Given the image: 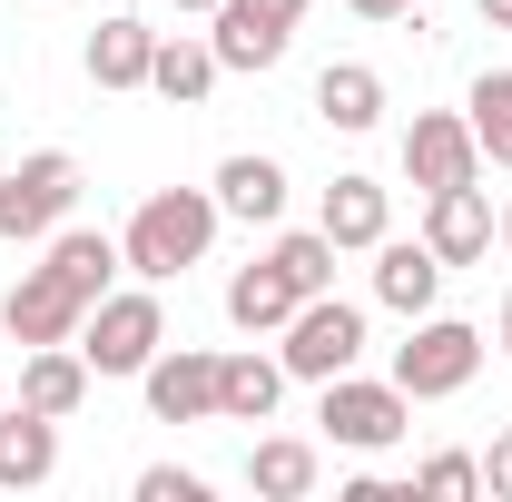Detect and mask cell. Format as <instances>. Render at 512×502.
Here are the masks:
<instances>
[{"label":"cell","mask_w":512,"mask_h":502,"mask_svg":"<svg viewBox=\"0 0 512 502\" xmlns=\"http://www.w3.org/2000/svg\"><path fill=\"white\" fill-rule=\"evenodd\" d=\"M207 247H217V188H148L138 217L119 227V266L148 276V286L207 266Z\"/></svg>","instance_id":"obj_1"},{"label":"cell","mask_w":512,"mask_h":502,"mask_svg":"<svg viewBox=\"0 0 512 502\" xmlns=\"http://www.w3.org/2000/svg\"><path fill=\"white\" fill-rule=\"evenodd\" d=\"M168 345V306H158V286L138 276V286H109L99 306L79 315V355H89V375H148V355Z\"/></svg>","instance_id":"obj_2"},{"label":"cell","mask_w":512,"mask_h":502,"mask_svg":"<svg viewBox=\"0 0 512 502\" xmlns=\"http://www.w3.org/2000/svg\"><path fill=\"white\" fill-rule=\"evenodd\" d=\"M316 424H325V443H345V453H394V443L414 434V394L394 375L375 384V375L345 365V375L316 384Z\"/></svg>","instance_id":"obj_3"},{"label":"cell","mask_w":512,"mask_h":502,"mask_svg":"<svg viewBox=\"0 0 512 502\" xmlns=\"http://www.w3.org/2000/svg\"><path fill=\"white\" fill-rule=\"evenodd\" d=\"M473 375H483V325H463V315H414V335L394 345V384L414 404H444Z\"/></svg>","instance_id":"obj_4"},{"label":"cell","mask_w":512,"mask_h":502,"mask_svg":"<svg viewBox=\"0 0 512 502\" xmlns=\"http://www.w3.org/2000/svg\"><path fill=\"white\" fill-rule=\"evenodd\" d=\"M69 207H79V158L69 148H30L10 178H0V237L10 247H40V237H60Z\"/></svg>","instance_id":"obj_5"},{"label":"cell","mask_w":512,"mask_h":502,"mask_svg":"<svg viewBox=\"0 0 512 502\" xmlns=\"http://www.w3.org/2000/svg\"><path fill=\"white\" fill-rule=\"evenodd\" d=\"M276 365H286V384H325V375H345V365H365V306H345L335 286L306 296V306L286 315Z\"/></svg>","instance_id":"obj_6"},{"label":"cell","mask_w":512,"mask_h":502,"mask_svg":"<svg viewBox=\"0 0 512 502\" xmlns=\"http://www.w3.org/2000/svg\"><path fill=\"white\" fill-rule=\"evenodd\" d=\"M207 20H217V30H207L217 69H276L286 50H296V20H306V0H217Z\"/></svg>","instance_id":"obj_7"},{"label":"cell","mask_w":512,"mask_h":502,"mask_svg":"<svg viewBox=\"0 0 512 502\" xmlns=\"http://www.w3.org/2000/svg\"><path fill=\"white\" fill-rule=\"evenodd\" d=\"M404 178L424 197L434 188H473V178H483L473 119H463V109H414V128H404Z\"/></svg>","instance_id":"obj_8"},{"label":"cell","mask_w":512,"mask_h":502,"mask_svg":"<svg viewBox=\"0 0 512 502\" xmlns=\"http://www.w3.org/2000/svg\"><path fill=\"white\" fill-rule=\"evenodd\" d=\"M79 315H89V296L69 286V276H50V266H30L10 296H0V335L30 355V345H79Z\"/></svg>","instance_id":"obj_9"},{"label":"cell","mask_w":512,"mask_h":502,"mask_svg":"<svg viewBox=\"0 0 512 502\" xmlns=\"http://www.w3.org/2000/svg\"><path fill=\"white\" fill-rule=\"evenodd\" d=\"M138 384H148V414L158 424H217V355L207 345H158Z\"/></svg>","instance_id":"obj_10"},{"label":"cell","mask_w":512,"mask_h":502,"mask_svg":"<svg viewBox=\"0 0 512 502\" xmlns=\"http://www.w3.org/2000/svg\"><path fill=\"white\" fill-rule=\"evenodd\" d=\"M414 237L444 256V266H483V256H493V197H483V178H473V188H434Z\"/></svg>","instance_id":"obj_11"},{"label":"cell","mask_w":512,"mask_h":502,"mask_svg":"<svg viewBox=\"0 0 512 502\" xmlns=\"http://www.w3.org/2000/svg\"><path fill=\"white\" fill-rule=\"evenodd\" d=\"M316 227L335 237V256H375L384 237H394V188H384V178H355V168H345V178L325 188V217H316Z\"/></svg>","instance_id":"obj_12"},{"label":"cell","mask_w":512,"mask_h":502,"mask_svg":"<svg viewBox=\"0 0 512 502\" xmlns=\"http://www.w3.org/2000/svg\"><path fill=\"white\" fill-rule=\"evenodd\" d=\"M444 276H453V266L424 247V237H384V247H375V306H394V315H434Z\"/></svg>","instance_id":"obj_13"},{"label":"cell","mask_w":512,"mask_h":502,"mask_svg":"<svg viewBox=\"0 0 512 502\" xmlns=\"http://www.w3.org/2000/svg\"><path fill=\"white\" fill-rule=\"evenodd\" d=\"M276 404H286V365L276 355H256V345L217 355V424H276Z\"/></svg>","instance_id":"obj_14"},{"label":"cell","mask_w":512,"mask_h":502,"mask_svg":"<svg viewBox=\"0 0 512 502\" xmlns=\"http://www.w3.org/2000/svg\"><path fill=\"white\" fill-rule=\"evenodd\" d=\"M89 355H79V345H30V355H20V404H30V414H50V424H69V414H79V404H89Z\"/></svg>","instance_id":"obj_15"},{"label":"cell","mask_w":512,"mask_h":502,"mask_svg":"<svg viewBox=\"0 0 512 502\" xmlns=\"http://www.w3.org/2000/svg\"><path fill=\"white\" fill-rule=\"evenodd\" d=\"M325 483V453L306 434H256L247 443V493L256 502H306Z\"/></svg>","instance_id":"obj_16"},{"label":"cell","mask_w":512,"mask_h":502,"mask_svg":"<svg viewBox=\"0 0 512 502\" xmlns=\"http://www.w3.org/2000/svg\"><path fill=\"white\" fill-rule=\"evenodd\" d=\"M148 60H158V30L128 20V10H109V20L89 30V50H79V69H89L99 89H148Z\"/></svg>","instance_id":"obj_17"},{"label":"cell","mask_w":512,"mask_h":502,"mask_svg":"<svg viewBox=\"0 0 512 502\" xmlns=\"http://www.w3.org/2000/svg\"><path fill=\"white\" fill-rule=\"evenodd\" d=\"M50 473H60V424L30 414V404H10L0 414V493H40Z\"/></svg>","instance_id":"obj_18"},{"label":"cell","mask_w":512,"mask_h":502,"mask_svg":"<svg viewBox=\"0 0 512 502\" xmlns=\"http://www.w3.org/2000/svg\"><path fill=\"white\" fill-rule=\"evenodd\" d=\"M316 119L335 128V138H365V128L384 119V69H365V60H325V69H316Z\"/></svg>","instance_id":"obj_19"},{"label":"cell","mask_w":512,"mask_h":502,"mask_svg":"<svg viewBox=\"0 0 512 502\" xmlns=\"http://www.w3.org/2000/svg\"><path fill=\"white\" fill-rule=\"evenodd\" d=\"M296 306H306V296L286 286L276 256H256V266L227 276V325H237V335H286V315H296Z\"/></svg>","instance_id":"obj_20"},{"label":"cell","mask_w":512,"mask_h":502,"mask_svg":"<svg viewBox=\"0 0 512 502\" xmlns=\"http://www.w3.org/2000/svg\"><path fill=\"white\" fill-rule=\"evenodd\" d=\"M217 217H237V227H276V217H286V168L256 158V148H237V158L217 168Z\"/></svg>","instance_id":"obj_21"},{"label":"cell","mask_w":512,"mask_h":502,"mask_svg":"<svg viewBox=\"0 0 512 502\" xmlns=\"http://www.w3.org/2000/svg\"><path fill=\"white\" fill-rule=\"evenodd\" d=\"M40 266L50 276H69L89 306L119 286V237H99V227H60V237H40Z\"/></svg>","instance_id":"obj_22"},{"label":"cell","mask_w":512,"mask_h":502,"mask_svg":"<svg viewBox=\"0 0 512 502\" xmlns=\"http://www.w3.org/2000/svg\"><path fill=\"white\" fill-rule=\"evenodd\" d=\"M227 69H217V50L197 40V30H178V40H158V60H148V89L168 99V109H197L207 89H217Z\"/></svg>","instance_id":"obj_23"},{"label":"cell","mask_w":512,"mask_h":502,"mask_svg":"<svg viewBox=\"0 0 512 502\" xmlns=\"http://www.w3.org/2000/svg\"><path fill=\"white\" fill-rule=\"evenodd\" d=\"M463 119H473L483 168H512V69H483V79L463 89Z\"/></svg>","instance_id":"obj_24"},{"label":"cell","mask_w":512,"mask_h":502,"mask_svg":"<svg viewBox=\"0 0 512 502\" xmlns=\"http://www.w3.org/2000/svg\"><path fill=\"white\" fill-rule=\"evenodd\" d=\"M266 256L286 266V286H296V296H325V286H335V237H325V227H286Z\"/></svg>","instance_id":"obj_25"},{"label":"cell","mask_w":512,"mask_h":502,"mask_svg":"<svg viewBox=\"0 0 512 502\" xmlns=\"http://www.w3.org/2000/svg\"><path fill=\"white\" fill-rule=\"evenodd\" d=\"M414 493L424 502H473L483 493V453H424L414 463Z\"/></svg>","instance_id":"obj_26"},{"label":"cell","mask_w":512,"mask_h":502,"mask_svg":"<svg viewBox=\"0 0 512 502\" xmlns=\"http://www.w3.org/2000/svg\"><path fill=\"white\" fill-rule=\"evenodd\" d=\"M138 502H207V473H188V463H148V473H138Z\"/></svg>","instance_id":"obj_27"},{"label":"cell","mask_w":512,"mask_h":502,"mask_svg":"<svg viewBox=\"0 0 512 502\" xmlns=\"http://www.w3.org/2000/svg\"><path fill=\"white\" fill-rule=\"evenodd\" d=\"M483 493L512 502V434H493V453H483Z\"/></svg>","instance_id":"obj_28"},{"label":"cell","mask_w":512,"mask_h":502,"mask_svg":"<svg viewBox=\"0 0 512 502\" xmlns=\"http://www.w3.org/2000/svg\"><path fill=\"white\" fill-rule=\"evenodd\" d=\"M355 20H404V10H424V0H345Z\"/></svg>","instance_id":"obj_29"},{"label":"cell","mask_w":512,"mask_h":502,"mask_svg":"<svg viewBox=\"0 0 512 502\" xmlns=\"http://www.w3.org/2000/svg\"><path fill=\"white\" fill-rule=\"evenodd\" d=\"M473 10H483V20H493V30H512V0H473Z\"/></svg>","instance_id":"obj_30"},{"label":"cell","mask_w":512,"mask_h":502,"mask_svg":"<svg viewBox=\"0 0 512 502\" xmlns=\"http://www.w3.org/2000/svg\"><path fill=\"white\" fill-rule=\"evenodd\" d=\"M493 335H503V355H512V286H503V315H493Z\"/></svg>","instance_id":"obj_31"},{"label":"cell","mask_w":512,"mask_h":502,"mask_svg":"<svg viewBox=\"0 0 512 502\" xmlns=\"http://www.w3.org/2000/svg\"><path fill=\"white\" fill-rule=\"evenodd\" d=\"M493 237H503V256H512V197H503V217H493Z\"/></svg>","instance_id":"obj_32"},{"label":"cell","mask_w":512,"mask_h":502,"mask_svg":"<svg viewBox=\"0 0 512 502\" xmlns=\"http://www.w3.org/2000/svg\"><path fill=\"white\" fill-rule=\"evenodd\" d=\"M168 10H197V20H207V10H217V0H168Z\"/></svg>","instance_id":"obj_33"}]
</instances>
